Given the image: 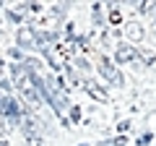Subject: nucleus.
<instances>
[{"label": "nucleus", "mask_w": 156, "mask_h": 146, "mask_svg": "<svg viewBox=\"0 0 156 146\" xmlns=\"http://www.w3.org/2000/svg\"><path fill=\"white\" fill-rule=\"evenodd\" d=\"M99 76L107 81V84H112V86H125L122 71H120L109 57H104V55H101V63H99Z\"/></svg>", "instance_id": "f257e3e1"}, {"label": "nucleus", "mask_w": 156, "mask_h": 146, "mask_svg": "<svg viewBox=\"0 0 156 146\" xmlns=\"http://www.w3.org/2000/svg\"><path fill=\"white\" fill-rule=\"evenodd\" d=\"M18 125H21V133L26 136V141H31V138H42V130H44V123L37 118V115H31V112H26L21 120H18Z\"/></svg>", "instance_id": "f03ea898"}, {"label": "nucleus", "mask_w": 156, "mask_h": 146, "mask_svg": "<svg viewBox=\"0 0 156 146\" xmlns=\"http://www.w3.org/2000/svg\"><path fill=\"white\" fill-rule=\"evenodd\" d=\"M125 63H135V65L140 63L138 50L133 45H117V50H115V65H125Z\"/></svg>", "instance_id": "7ed1b4c3"}, {"label": "nucleus", "mask_w": 156, "mask_h": 146, "mask_svg": "<svg viewBox=\"0 0 156 146\" xmlns=\"http://www.w3.org/2000/svg\"><path fill=\"white\" fill-rule=\"evenodd\" d=\"M37 34H39V29H34V26H21V29L16 31V42L23 47V50H29V47H37V50H39Z\"/></svg>", "instance_id": "20e7f679"}, {"label": "nucleus", "mask_w": 156, "mask_h": 146, "mask_svg": "<svg viewBox=\"0 0 156 146\" xmlns=\"http://www.w3.org/2000/svg\"><path fill=\"white\" fill-rule=\"evenodd\" d=\"M81 84H83V91L91 97V99H96V102H107V99H109V97H107V89L99 86L94 78H83Z\"/></svg>", "instance_id": "39448f33"}, {"label": "nucleus", "mask_w": 156, "mask_h": 146, "mask_svg": "<svg viewBox=\"0 0 156 146\" xmlns=\"http://www.w3.org/2000/svg\"><path fill=\"white\" fill-rule=\"evenodd\" d=\"M125 37H128L133 45L143 42V26H140L138 21H128V24H125Z\"/></svg>", "instance_id": "423d86ee"}, {"label": "nucleus", "mask_w": 156, "mask_h": 146, "mask_svg": "<svg viewBox=\"0 0 156 146\" xmlns=\"http://www.w3.org/2000/svg\"><path fill=\"white\" fill-rule=\"evenodd\" d=\"M138 57L151 68V71H156V52H154V50H146V47H140V50H138Z\"/></svg>", "instance_id": "0eeeda50"}, {"label": "nucleus", "mask_w": 156, "mask_h": 146, "mask_svg": "<svg viewBox=\"0 0 156 146\" xmlns=\"http://www.w3.org/2000/svg\"><path fill=\"white\" fill-rule=\"evenodd\" d=\"M11 99H13V97H3V94H0V118H8V110H11Z\"/></svg>", "instance_id": "6e6552de"}, {"label": "nucleus", "mask_w": 156, "mask_h": 146, "mask_svg": "<svg viewBox=\"0 0 156 146\" xmlns=\"http://www.w3.org/2000/svg\"><path fill=\"white\" fill-rule=\"evenodd\" d=\"M91 11H94V24H96V26H101V24H104V21H101V3H94Z\"/></svg>", "instance_id": "1a4fd4ad"}, {"label": "nucleus", "mask_w": 156, "mask_h": 146, "mask_svg": "<svg viewBox=\"0 0 156 146\" xmlns=\"http://www.w3.org/2000/svg\"><path fill=\"white\" fill-rule=\"evenodd\" d=\"M5 16H8V21H13V24H23V16L18 11H5Z\"/></svg>", "instance_id": "9d476101"}, {"label": "nucleus", "mask_w": 156, "mask_h": 146, "mask_svg": "<svg viewBox=\"0 0 156 146\" xmlns=\"http://www.w3.org/2000/svg\"><path fill=\"white\" fill-rule=\"evenodd\" d=\"M78 120H81V107L70 104V123H78Z\"/></svg>", "instance_id": "9b49d317"}, {"label": "nucleus", "mask_w": 156, "mask_h": 146, "mask_svg": "<svg viewBox=\"0 0 156 146\" xmlns=\"http://www.w3.org/2000/svg\"><path fill=\"white\" fill-rule=\"evenodd\" d=\"M151 138H154V133H143V136L135 138V144H138V146H146V144H151Z\"/></svg>", "instance_id": "f8f14e48"}, {"label": "nucleus", "mask_w": 156, "mask_h": 146, "mask_svg": "<svg viewBox=\"0 0 156 146\" xmlns=\"http://www.w3.org/2000/svg\"><path fill=\"white\" fill-rule=\"evenodd\" d=\"M73 42H76L78 47H83V50L89 47V37H86V34H81V37H73Z\"/></svg>", "instance_id": "ddd939ff"}, {"label": "nucleus", "mask_w": 156, "mask_h": 146, "mask_svg": "<svg viewBox=\"0 0 156 146\" xmlns=\"http://www.w3.org/2000/svg\"><path fill=\"white\" fill-rule=\"evenodd\" d=\"M76 68H78V71H83V73H89V71H91L89 63H86V57H78V60H76Z\"/></svg>", "instance_id": "4468645a"}, {"label": "nucleus", "mask_w": 156, "mask_h": 146, "mask_svg": "<svg viewBox=\"0 0 156 146\" xmlns=\"http://www.w3.org/2000/svg\"><path fill=\"white\" fill-rule=\"evenodd\" d=\"M120 21H122V18H120V11L112 5V11H109V24H120Z\"/></svg>", "instance_id": "2eb2a0df"}, {"label": "nucleus", "mask_w": 156, "mask_h": 146, "mask_svg": "<svg viewBox=\"0 0 156 146\" xmlns=\"http://www.w3.org/2000/svg\"><path fill=\"white\" fill-rule=\"evenodd\" d=\"M8 55H11L13 60H21V63H23V52L18 50V47H11V50H8Z\"/></svg>", "instance_id": "dca6fc26"}, {"label": "nucleus", "mask_w": 156, "mask_h": 146, "mask_svg": "<svg viewBox=\"0 0 156 146\" xmlns=\"http://www.w3.org/2000/svg\"><path fill=\"white\" fill-rule=\"evenodd\" d=\"M52 13H55V16H65V13H68V3H62V5H55V8H52Z\"/></svg>", "instance_id": "f3484780"}, {"label": "nucleus", "mask_w": 156, "mask_h": 146, "mask_svg": "<svg viewBox=\"0 0 156 146\" xmlns=\"http://www.w3.org/2000/svg\"><path fill=\"white\" fill-rule=\"evenodd\" d=\"M130 128V120H122V123H117V133H125Z\"/></svg>", "instance_id": "a211bd4d"}, {"label": "nucleus", "mask_w": 156, "mask_h": 146, "mask_svg": "<svg viewBox=\"0 0 156 146\" xmlns=\"http://www.w3.org/2000/svg\"><path fill=\"white\" fill-rule=\"evenodd\" d=\"M5 133H8V128H5V120H3V118H0V141H3V138H5Z\"/></svg>", "instance_id": "6ab92c4d"}, {"label": "nucleus", "mask_w": 156, "mask_h": 146, "mask_svg": "<svg viewBox=\"0 0 156 146\" xmlns=\"http://www.w3.org/2000/svg\"><path fill=\"white\" fill-rule=\"evenodd\" d=\"M0 89H3V91H8V89H11V84H8L5 78H0Z\"/></svg>", "instance_id": "aec40b11"}, {"label": "nucleus", "mask_w": 156, "mask_h": 146, "mask_svg": "<svg viewBox=\"0 0 156 146\" xmlns=\"http://www.w3.org/2000/svg\"><path fill=\"white\" fill-rule=\"evenodd\" d=\"M60 123H62V128H70V118H65V115L60 118Z\"/></svg>", "instance_id": "412c9836"}, {"label": "nucleus", "mask_w": 156, "mask_h": 146, "mask_svg": "<svg viewBox=\"0 0 156 146\" xmlns=\"http://www.w3.org/2000/svg\"><path fill=\"white\" fill-rule=\"evenodd\" d=\"M29 146H44V144H42V138H31V141H29Z\"/></svg>", "instance_id": "4be33fe9"}, {"label": "nucleus", "mask_w": 156, "mask_h": 146, "mask_svg": "<svg viewBox=\"0 0 156 146\" xmlns=\"http://www.w3.org/2000/svg\"><path fill=\"white\" fill-rule=\"evenodd\" d=\"M0 146H8V141H5V138H3V141H0Z\"/></svg>", "instance_id": "5701e85b"}, {"label": "nucleus", "mask_w": 156, "mask_h": 146, "mask_svg": "<svg viewBox=\"0 0 156 146\" xmlns=\"http://www.w3.org/2000/svg\"><path fill=\"white\" fill-rule=\"evenodd\" d=\"M3 65H5V63H3V60H0V73H3Z\"/></svg>", "instance_id": "b1692460"}, {"label": "nucleus", "mask_w": 156, "mask_h": 146, "mask_svg": "<svg viewBox=\"0 0 156 146\" xmlns=\"http://www.w3.org/2000/svg\"><path fill=\"white\" fill-rule=\"evenodd\" d=\"M115 146H128V144H115Z\"/></svg>", "instance_id": "393cba45"}, {"label": "nucleus", "mask_w": 156, "mask_h": 146, "mask_svg": "<svg viewBox=\"0 0 156 146\" xmlns=\"http://www.w3.org/2000/svg\"><path fill=\"white\" fill-rule=\"evenodd\" d=\"M78 146H89V144H78Z\"/></svg>", "instance_id": "a878e982"}]
</instances>
